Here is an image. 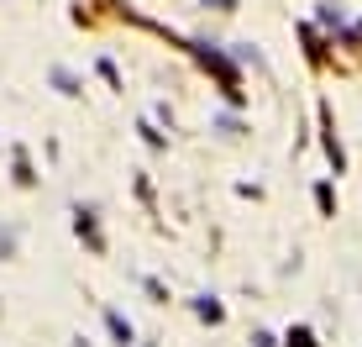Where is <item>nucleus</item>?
<instances>
[{
    "instance_id": "f03ea898",
    "label": "nucleus",
    "mask_w": 362,
    "mask_h": 347,
    "mask_svg": "<svg viewBox=\"0 0 362 347\" xmlns=\"http://www.w3.org/2000/svg\"><path fill=\"white\" fill-rule=\"evenodd\" d=\"M320 121H326V158H331V169L341 174V169H346V153H341V142H336V127H331V106H320Z\"/></svg>"
},
{
    "instance_id": "39448f33",
    "label": "nucleus",
    "mask_w": 362,
    "mask_h": 347,
    "mask_svg": "<svg viewBox=\"0 0 362 347\" xmlns=\"http://www.w3.org/2000/svg\"><path fill=\"white\" fill-rule=\"evenodd\" d=\"M284 342H289V347H320L310 326H289V337H284Z\"/></svg>"
},
{
    "instance_id": "423d86ee",
    "label": "nucleus",
    "mask_w": 362,
    "mask_h": 347,
    "mask_svg": "<svg viewBox=\"0 0 362 347\" xmlns=\"http://www.w3.org/2000/svg\"><path fill=\"white\" fill-rule=\"evenodd\" d=\"M315 205H320V216H336V195H331V184H315Z\"/></svg>"
},
{
    "instance_id": "f257e3e1",
    "label": "nucleus",
    "mask_w": 362,
    "mask_h": 347,
    "mask_svg": "<svg viewBox=\"0 0 362 347\" xmlns=\"http://www.w3.org/2000/svg\"><path fill=\"white\" fill-rule=\"evenodd\" d=\"M74 232H79V237L90 242L95 253L105 247V237H100V227H95V210H90V205H74Z\"/></svg>"
},
{
    "instance_id": "1a4fd4ad",
    "label": "nucleus",
    "mask_w": 362,
    "mask_h": 347,
    "mask_svg": "<svg viewBox=\"0 0 362 347\" xmlns=\"http://www.w3.org/2000/svg\"><path fill=\"white\" fill-rule=\"evenodd\" d=\"M16 247V232H0V253H11Z\"/></svg>"
},
{
    "instance_id": "7ed1b4c3",
    "label": "nucleus",
    "mask_w": 362,
    "mask_h": 347,
    "mask_svg": "<svg viewBox=\"0 0 362 347\" xmlns=\"http://www.w3.org/2000/svg\"><path fill=\"white\" fill-rule=\"evenodd\" d=\"M105 326H110V337H116V347H136V342H132L136 331H132V321L121 316V311H105Z\"/></svg>"
},
{
    "instance_id": "9d476101",
    "label": "nucleus",
    "mask_w": 362,
    "mask_h": 347,
    "mask_svg": "<svg viewBox=\"0 0 362 347\" xmlns=\"http://www.w3.org/2000/svg\"><path fill=\"white\" fill-rule=\"evenodd\" d=\"M252 347H273V337L268 331H252Z\"/></svg>"
},
{
    "instance_id": "9b49d317",
    "label": "nucleus",
    "mask_w": 362,
    "mask_h": 347,
    "mask_svg": "<svg viewBox=\"0 0 362 347\" xmlns=\"http://www.w3.org/2000/svg\"><path fill=\"white\" fill-rule=\"evenodd\" d=\"M205 6H216V11H231V6H236V0H205Z\"/></svg>"
},
{
    "instance_id": "6e6552de",
    "label": "nucleus",
    "mask_w": 362,
    "mask_h": 347,
    "mask_svg": "<svg viewBox=\"0 0 362 347\" xmlns=\"http://www.w3.org/2000/svg\"><path fill=\"white\" fill-rule=\"evenodd\" d=\"M320 21H326V27H341V21H346V16H341V11H336V6H331V0H326V6H320Z\"/></svg>"
},
{
    "instance_id": "20e7f679",
    "label": "nucleus",
    "mask_w": 362,
    "mask_h": 347,
    "mask_svg": "<svg viewBox=\"0 0 362 347\" xmlns=\"http://www.w3.org/2000/svg\"><path fill=\"white\" fill-rule=\"evenodd\" d=\"M194 316H199V321H210V326H216V321H226V305H221L216 295H199V300H194Z\"/></svg>"
},
{
    "instance_id": "0eeeda50",
    "label": "nucleus",
    "mask_w": 362,
    "mask_h": 347,
    "mask_svg": "<svg viewBox=\"0 0 362 347\" xmlns=\"http://www.w3.org/2000/svg\"><path fill=\"white\" fill-rule=\"evenodd\" d=\"M53 79H58V84H64V95H79V79H74V74H69V69H53Z\"/></svg>"
}]
</instances>
